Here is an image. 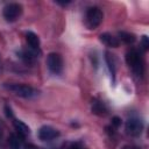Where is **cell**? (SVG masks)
<instances>
[{
    "label": "cell",
    "instance_id": "obj_1",
    "mask_svg": "<svg viewBox=\"0 0 149 149\" xmlns=\"http://www.w3.org/2000/svg\"><path fill=\"white\" fill-rule=\"evenodd\" d=\"M126 62L136 76H139V77L143 76V71H144L143 59H142V57L137 50H135V49L129 50L126 54Z\"/></svg>",
    "mask_w": 149,
    "mask_h": 149
},
{
    "label": "cell",
    "instance_id": "obj_2",
    "mask_svg": "<svg viewBox=\"0 0 149 149\" xmlns=\"http://www.w3.org/2000/svg\"><path fill=\"white\" fill-rule=\"evenodd\" d=\"M8 91L13 92L15 95L21 97V98H33L37 94V91L31 87L30 85H26V84H5L3 85Z\"/></svg>",
    "mask_w": 149,
    "mask_h": 149
},
{
    "label": "cell",
    "instance_id": "obj_3",
    "mask_svg": "<svg viewBox=\"0 0 149 149\" xmlns=\"http://www.w3.org/2000/svg\"><path fill=\"white\" fill-rule=\"evenodd\" d=\"M104 14L99 7H91L87 9L85 15V24L88 29H95L102 22Z\"/></svg>",
    "mask_w": 149,
    "mask_h": 149
},
{
    "label": "cell",
    "instance_id": "obj_4",
    "mask_svg": "<svg viewBox=\"0 0 149 149\" xmlns=\"http://www.w3.org/2000/svg\"><path fill=\"white\" fill-rule=\"evenodd\" d=\"M21 14H22V6L17 2L7 3L3 7V10H2V15H3L5 20L8 21V22L16 21L21 16Z\"/></svg>",
    "mask_w": 149,
    "mask_h": 149
},
{
    "label": "cell",
    "instance_id": "obj_5",
    "mask_svg": "<svg viewBox=\"0 0 149 149\" xmlns=\"http://www.w3.org/2000/svg\"><path fill=\"white\" fill-rule=\"evenodd\" d=\"M47 65L50 72L54 74H59L63 70V58L57 52H50L47 57Z\"/></svg>",
    "mask_w": 149,
    "mask_h": 149
},
{
    "label": "cell",
    "instance_id": "obj_6",
    "mask_svg": "<svg viewBox=\"0 0 149 149\" xmlns=\"http://www.w3.org/2000/svg\"><path fill=\"white\" fill-rule=\"evenodd\" d=\"M126 133L130 136H139L143 130V122L137 118H130L127 120L125 126Z\"/></svg>",
    "mask_w": 149,
    "mask_h": 149
},
{
    "label": "cell",
    "instance_id": "obj_7",
    "mask_svg": "<svg viewBox=\"0 0 149 149\" xmlns=\"http://www.w3.org/2000/svg\"><path fill=\"white\" fill-rule=\"evenodd\" d=\"M59 135V132L51 126H42L38 130V139L41 141H51Z\"/></svg>",
    "mask_w": 149,
    "mask_h": 149
},
{
    "label": "cell",
    "instance_id": "obj_8",
    "mask_svg": "<svg viewBox=\"0 0 149 149\" xmlns=\"http://www.w3.org/2000/svg\"><path fill=\"white\" fill-rule=\"evenodd\" d=\"M26 40H27V43L29 44L30 49L38 54L40 52V38H38V36L33 31H27L26 33Z\"/></svg>",
    "mask_w": 149,
    "mask_h": 149
},
{
    "label": "cell",
    "instance_id": "obj_9",
    "mask_svg": "<svg viewBox=\"0 0 149 149\" xmlns=\"http://www.w3.org/2000/svg\"><path fill=\"white\" fill-rule=\"evenodd\" d=\"M100 41L106 44L107 47H111V48H118L119 44H120V41L118 40V37H114L113 35L108 34V33H104L100 35Z\"/></svg>",
    "mask_w": 149,
    "mask_h": 149
},
{
    "label": "cell",
    "instance_id": "obj_10",
    "mask_svg": "<svg viewBox=\"0 0 149 149\" xmlns=\"http://www.w3.org/2000/svg\"><path fill=\"white\" fill-rule=\"evenodd\" d=\"M36 54L35 51H33L31 49H26V50H21L19 52V57L26 63V64H34L35 58H36Z\"/></svg>",
    "mask_w": 149,
    "mask_h": 149
},
{
    "label": "cell",
    "instance_id": "obj_11",
    "mask_svg": "<svg viewBox=\"0 0 149 149\" xmlns=\"http://www.w3.org/2000/svg\"><path fill=\"white\" fill-rule=\"evenodd\" d=\"M14 126H15V128H16V130H17V134H19L21 137H24V136L29 135L30 129H29V127H28L24 122H22V121H20V120H14Z\"/></svg>",
    "mask_w": 149,
    "mask_h": 149
},
{
    "label": "cell",
    "instance_id": "obj_12",
    "mask_svg": "<svg viewBox=\"0 0 149 149\" xmlns=\"http://www.w3.org/2000/svg\"><path fill=\"white\" fill-rule=\"evenodd\" d=\"M8 143H9L10 149H21L22 148V140H21V136L19 134H15V133L10 134Z\"/></svg>",
    "mask_w": 149,
    "mask_h": 149
},
{
    "label": "cell",
    "instance_id": "obj_13",
    "mask_svg": "<svg viewBox=\"0 0 149 149\" xmlns=\"http://www.w3.org/2000/svg\"><path fill=\"white\" fill-rule=\"evenodd\" d=\"M92 112L94 114H98V115H106L107 114V108H106L104 102L94 100V102L92 104Z\"/></svg>",
    "mask_w": 149,
    "mask_h": 149
},
{
    "label": "cell",
    "instance_id": "obj_14",
    "mask_svg": "<svg viewBox=\"0 0 149 149\" xmlns=\"http://www.w3.org/2000/svg\"><path fill=\"white\" fill-rule=\"evenodd\" d=\"M106 63H107V65H108V69H109V72H111V74L113 76V78L115 77V70H116V68H115V59H114V56L113 55H111L109 52H106Z\"/></svg>",
    "mask_w": 149,
    "mask_h": 149
},
{
    "label": "cell",
    "instance_id": "obj_15",
    "mask_svg": "<svg viewBox=\"0 0 149 149\" xmlns=\"http://www.w3.org/2000/svg\"><path fill=\"white\" fill-rule=\"evenodd\" d=\"M118 35H119V38L122 42H125L126 44H130L135 41V35L134 34H130V33H127V31H119Z\"/></svg>",
    "mask_w": 149,
    "mask_h": 149
},
{
    "label": "cell",
    "instance_id": "obj_16",
    "mask_svg": "<svg viewBox=\"0 0 149 149\" xmlns=\"http://www.w3.org/2000/svg\"><path fill=\"white\" fill-rule=\"evenodd\" d=\"M142 47H143V50H147L148 47H149V42H148V37L147 36L142 37Z\"/></svg>",
    "mask_w": 149,
    "mask_h": 149
},
{
    "label": "cell",
    "instance_id": "obj_17",
    "mask_svg": "<svg viewBox=\"0 0 149 149\" xmlns=\"http://www.w3.org/2000/svg\"><path fill=\"white\" fill-rule=\"evenodd\" d=\"M120 123H121V120H120L118 116H114V118H113V120H112V125H114L115 127H119V126H120Z\"/></svg>",
    "mask_w": 149,
    "mask_h": 149
},
{
    "label": "cell",
    "instance_id": "obj_18",
    "mask_svg": "<svg viewBox=\"0 0 149 149\" xmlns=\"http://www.w3.org/2000/svg\"><path fill=\"white\" fill-rule=\"evenodd\" d=\"M6 114H7V116H10V118L13 116V113H12V111L8 106H6Z\"/></svg>",
    "mask_w": 149,
    "mask_h": 149
},
{
    "label": "cell",
    "instance_id": "obj_19",
    "mask_svg": "<svg viewBox=\"0 0 149 149\" xmlns=\"http://www.w3.org/2000/svg\"><path fill=\"white\" fill-rule=\"evenodd\" d=\"M24 149H40V148H37V147L34 146V144H27V146L24 147Z\"/></svg>",
    "mask_w": 149,
    "mask_h": 149
},
{
    "label": "cell",
    "instance_id": "obj_20",
    "mask_svg": "<svg viewBox=\"0 0 149 149\" xmlns=\"http://www.w3.org/2000/svg\"><path fill=\"white\" fill-rule=\"evenodd\" d=\"M122 149H139L137 147H134V146H125Z\"/></svg>",
    "mask_w": 149,
    "mask_h": 149
},
{
    "label": "cell",
    "instance_id": "obj_21",
    "mask_svg": "<svg viewBox=\"0 0 149 149\" xmlns=\"http://www.w3.org/2000/svg\"><path fill=\"white\" fill-rule=\"evenodd\" d=\"M2 139V127L0 126V140Z\"/></svg>",
    "mask_w": 149,
    "mask_h": 149
},
{
    "label": "cell",
    "instance_id": "obj_22",
    "mask_svg": "<svg viewBox=\"0 0 149 149\" xmlns=\"http://www.w3.org/2000/svg\"><path fill=\"white\" fill-rule=\"evenodd\" d=\"M71 149H86V148H83V147H72Z\"/></svg>",
    "mask_w": 149,
    "mask_h": 149
}]
</instances>
